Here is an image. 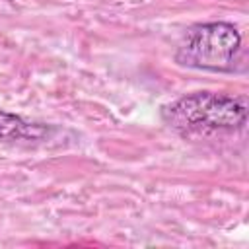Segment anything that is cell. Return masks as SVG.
<instances>
[{
  "label": "cell",
  "mask_w": 249,
  "mask_h": 249,
  "mask_svg": "<svg viewBox=\"0 0 249 249\" xmlns=\"http://www.w3.org/2000/svg\"><path fill=\"white\" fill-rule=\"evenodd\" d=\"M163 121L179 130L191 132L200 128H241L247 119L245 97H231L210 91H196L161 109Z\"/></svg>",
  "instance_id": "6da1fadb"
},
{
  "label": "cell",
  "mask_w": 249,
  "mask_h": 249,
  "mask_svg": "<svg viewBox=\"0 0 249 249\" xmlns=\"http://www.w3.org/2000/svg\"><path fill=\"white\" fill-rule=\"evenodd\" d=\"M47 126L41 123H29L19 115L0 109V140H39L47 134Z\"/></svg>",
  "instance_id": "3957f363"
},
{
  "label": "cell",
  "mask_w": 249,
  "mask_h": 249,
  "mask_svg": "<svg viewBox=\"0 0 249 249\" xmlns=\"http://www.w3.org/2000/svg\"><path fill=\"white\" fill-rule=\"evenodd\" d=\"M239 43V31L228 21L196 23L187 29L175 53V60L187 68L226 72L233 66Z\"/></svg>",
  "instance_id": "7a4b0ae2"
}]
</instances>
